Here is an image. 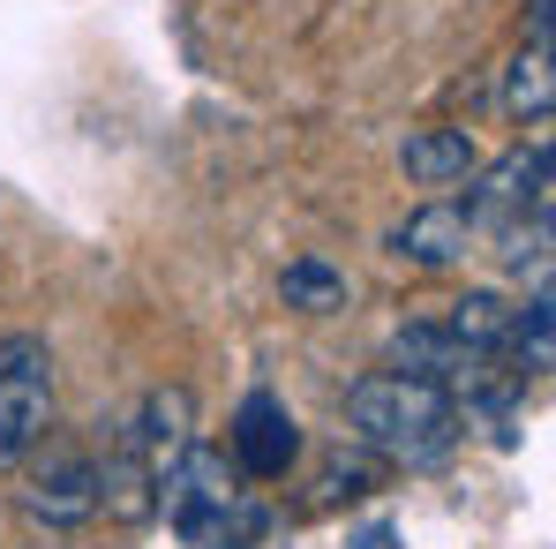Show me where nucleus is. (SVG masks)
Masks as SVG:
<instances>
[{
	"instance_id": "nucleus-8",
	"label": "nucleus",
	"mask_w": 556,
	"mask_h": 549,
	"mask_svg": "<svg viewBox=\"0 0 556 549\" xmlns=\"http://www.w3.org/2000/svg\"><path fill=\"white\" fill-rule=\"evenodd\" d=\"M466 249H473V226H466V203H421L399 234H391V257H406V264H421V272H452Z\"/></svg>"
},
{
	"instance_id": "nucleus-11",
	"label": "nucleus",
	"mask_w": 556,
	"mask_h": 549,
	"mask_svg": "<svg viewBox=\"0 0 556 549\" xmlns=\"http://www.w3.org/2000/svg\"><path fill=\"white\" fill-rule=\"evenodd\" d=\"M391 369L399 376H429V384H452V376H473L481 354H466L459 339L444 332V324H406L399 339H391Z\"/></svg>"
},
{
	"instance_id": "nucleus-14",
	"label": "nucleus",
	"mask_w": 556,
	"mask_h": 549,
	"mask_svg": "<svg viewBox=\"0 0 556 549\" xmlns=\"http://www.w3.org/2000/svg\"><path fill=\"white\" fill-rule=\"evenodd\" d=\"M444 332L459 339L466 354H496V347H504V332H511V301H504V294H489V286H473V294L452 301Z\"/></svg>"
},
{
	"instance_id": "nucleus-13",
	"label": "nucleus",
	"mask_w": 556,
	"mask_h": 549,
	"mask_svg": "<svg viewBox=\"0 0 556 549\" xmlns=\"http://www.w3.org/2000/svg\"><path fill=\"white\" fill-rule=\"evenodd\" d=\"M278 301L301 309V316H339V309H346V272L324 264V257H293V264L278 272Z\"/></svg>"
},
{
	"instance_id": "nucleus-1",
	"label": "nucleus",
	"mask_w": 556,
	"mask_h": 549,
	"mask_svg": "<svg viewBox=\"0 0 556 549\" xmlns=\"http://www.w3.org/2000/svg\"><path fill=\"white\" fill-rule=\"evenodd\" d=\"M346 422L369 452L399 459V466H429L459 445V407L444 384L429 376H399V369H376L346 391Z\"/></svg>"
},
{
	"instance_id": "nucleus-12",
	"label": "nucleus",
	"mask_w": 556,
	"mask_h": 549,
	"mask_svg": "<svg viewBox=\"0 0 556 549\" xmlns=\"http://www.w3.org/2000/svg\"><path fill=\"white\" fill-rule=\"evenodd\" d=\"M549 98H556V84H549V46H519L511 53V68H504V113L519 121V128H542L549 121Z\"/></svg>"
},
{
	"instance_id": "nucleus-15",
	"label": "nucleus",
	"mask_w": 556,
	"mask_h": 549,
	"mask_svg": "<svg viewBox=\"0 0 556 549\" xmlns=\"http://www.w3.org/2000/svg\"><path fill=\"white\" fill-rule=\"evenodd\" d=\"M504 347H511L519 376H542V369L556 362V301H549V286H534V301H527V309H511Z\"/></svg>"
},
{
	"instance_id": "nucleus-10",
	"label": "nucleus",
	"mask_w": 556,
	"mask_h": 549,
	"mask_svg": "<svg viewBox=\"0 0 556 549\" xmlns=\"http://www.w3.org/2000/svg\"><path fill=\"white\" fill-rule=\"evenodd\" d=\"M98 512L121 520V527H143L159 512V474L128 452V445H113V452L98 459Z\"/></svg>"
},
{
	"instance_id": "nucleus-2",
	"label": "nucleus",
	"mask_w": 556,
	"mask_h": 549,
	"mask_svg": "<svg viewBox=\"0 0 556 549\" xmlns=\"http://www.w3.org/2000/svg\"><path fill=\"white\" fill-rule=\"evenodd\" d=\"M159 504H166V520H174V535L188 549H256L264 527H271V512L241 489V474L211 445H188L159 474Z\"/></svg>"
},
{
	"instance_id": "nucleus-5",
	"label": "nucleus",
	"mask_w": 556,
	"mask_h": 549,
	"mask_svg": "<svg viewBox=\"0 0 556 549\" xmlns=\"http://www.w3.org/2000/svg\"><path fill=\"white\" fill-rule=\"evenodd\" d=\"M293 459H301V429H293L286 399L249 391L241 414H233V474H249V482H278Z\"/></svg>"
},
{
	"instance_id": "nucleus-4",
	"label": "nucleus",
	"mask_w": 556,
	"mask_h": 549,
	"mask_svg": "<svg viewBox=\"0 0 556 549\" xmlns=\"http://www.w3.org/2000/svg\"><path fill=\"white\" fill-rule=\"evenodd\" d=\"M527 211L534 219H549V144H534V151H504L489 174H473V196H466V226L481 234H504L511 249V264H519V241H527Z\"/></svg>"
},
{
	"instance_id": "nucleus-9",
	"label": "nucleus",
	"mask_w": 556,
	"mask_h": 549,
	"mask_svg": "<svg viewBox=\"0 0 556 549\" xmlns=\"http://www.w3.org/2000/svg\"><path fill=\"white\" fill-rule=\"evenodd\" d=\"M399 166H406L414 188H459V182L481 174V151H473L466 128H414V136L399 144Z\"/></svg>"
},
{
	"instance_id": "nucleus-6",
	"label": "nucleus",
	"mask_w": 556,
	"mask_h": 549,
	"mask_svg": "<svg viewBox=\"0 0 556 549\" xmlns=\"http://www.w3.org/2000/svg\"><path fill=\"white\" fill-rule=\"evenodd\" d=\"M121 445L143 459L151 474H166V466L195 445V391H188V384H159V391H143V407L128 414Z\"/></svg>"
},
{
	"instance_id": "nucleus-3",
	"label": "nucleus",
	"mask_w": 556,
	"mask_h": 549,
	"mask_svg": "<svg viewBox=\"0 0 556 549\" xmlns=\"http://www.w3.org/2000/svg\"><path fill=\"white\" fill-rule=\"evenodd\" d=\"M53 437V347L38 332L0 339V466L30 459Z\"/></svg>"
},
{
	"instance_id": "nucleus-7",
	"label": "nucleus",
	"mask_w": 556,
	"mask_h": 549,
	"mask_svg": "<svg viewBox=\"0 0 556 549\" xmlns=\"http://www.w3.org/2000/svg\"><path fill=\"white\" fill-rule=\"evenodd\" d=\"M23 504L46 520V527H76L98 512V459L91 452H46L30 466V489Z\"/></svg>"
}]
</instances>
